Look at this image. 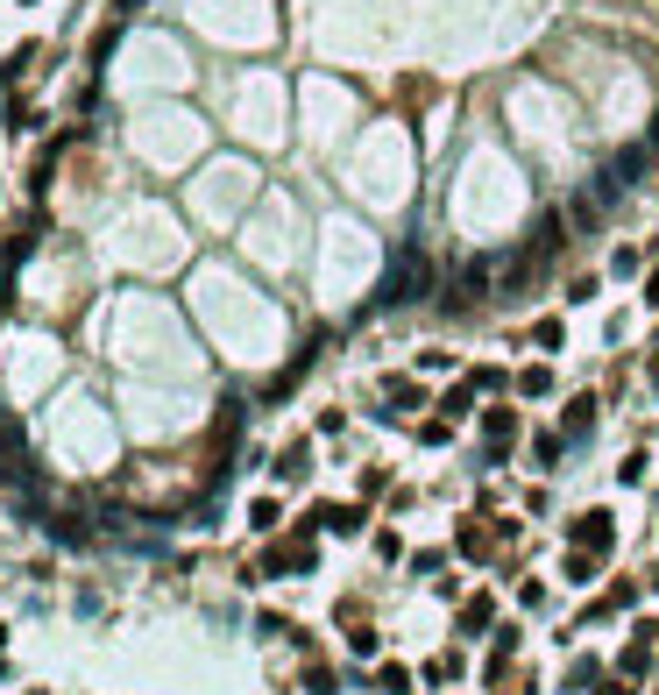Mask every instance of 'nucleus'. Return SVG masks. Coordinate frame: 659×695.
<instances>
[{
  "label": "nucleus",
  "mask_w": 659,
  "mask_h": 695,
  "mask_svg": "<svg viewBox=\"0 0 659 695\" xmlns=\"http://www.w3.org/2000/svg\"><path fill=\"white\" fill-rule=\"evenodd\" d=\"M482 440H489V454H504V447L518 440V412H511V405H489V412H482Z\"/></svg>",
  "instance_id": "obj_4"
},
{
  "label": "nucleus",
  "mask_w": 659,
  "mask_h": 695,
  "mask_svg": "<svg viewBox=\"0 0 659 695\" xmlns=\"http://www.w3.org/2000/svg\"><path fill=\"white\" fill-rule=\"evenodd\" d=\"M511 660H518V632H497V646H489V681H497Z\"/></svg>",
  "instance_id": "obj_13"
},
{
  "label": "nucleus",
  "mask_w": 659,
  "mask_h": 695,
  "mask_svg": "<svg viewBox=\"0 0 659 695\" xmlns=\"http://www.w3.org/2000/svg\"><path fill=\"white\" fill-rule=\"evenodd\" d=\"M312 525L348 539V532H362V525H369V511H362V504H319V511H312Z\"/></svg>",
  "instance_id": "obj_3"
},
{
  "label": "nucleus",
  "mask_w": 659,
  "mask_h": 695,
  "mask_svg": "<svg viewBox=\"0 0 659 695\" xmlns=\"http://www.w3.org/2000/svg\"><path fill=\"white\" fill-rule=\"evenodd\" d=\"M596 695H631V688H624V681H610V688H596Z\"/></svg>",
  "instance_id": "obj_20"
},
{
  "label": "nucleus",
  "mask_w": 659,
  "mask_h": 695,
  "mask_svg": "<svg viewBox=\"0 0 659 695\" xmlns=\"http://www.w3.org/2000/svg\"><path fill=\"white\" fill-rule=\"evenodd\" d=\"M348 653H362V660H369V653H376V632H369V625H355V632H348Z\"/></svg>",
  "instance_id": "obj_19"
},
{
  "label": "nucleus",
  "mask_w": 659,
  "mask_h": 695,
  "mask_svg": "<svg viewBox=\"0 0 659 695\" xmlns=\"http://www.w3.org/2000/svg\"><path fill=\"white\" fill-rule=\"evenodd\" d=\"M419 284H426V256H404V263L390 270V284H383V298H419Z\"/></svg>",
  "instance_id": "obj_5"
},
{
  "label": "nucleus",
  "mask_w": 659,
  "mask_h": 695,
  "mask_svg": "<svg viewBox=\"0 0 659 695\" xmlns=\"http://www.w3.org/2000/svg\"><path fill=\"white\" fill-rule=\"evenodd\" d=\"M631 596H638V582H610V589H603V596L589 603V625H596V617H610V610H624Z\"/></svg>",
  "instance_id": "obj_9"
},
{
  "label": "nucleus",
  "mask_w": 659,
  "mask_h": 695,
  "mask_svg": "<svg viewBox=\"0 0 659 695\" xmlns=\"http://www.w3.org/2000/svg\"><path fill=\"white\" fill-rule=\"evenodd\" d=\"M277 518H284V511H277V497H256V511H249V525H256V532H277Z\"/></svg>",
  "instance_id": "obj_15"
},
{
  "label": "nucleus",
  "mask_w": 659,
  "mask_h": 695,
  "mask_svg": "<svg viewBox=\"0 0 659 695\" xmlns=\"http://www.w3.org/2000/svg\"><path fill=\"white\" fill-rule=\"evenodd\" d=\"M560 433H567V440H589V433H596V398H567Z\"/></svg>",
  "instance_id": "obj_6"
},
{
  "label": "nucleus",
  "mask_w": 659,
  "mask_h": 695,
  "mask_svg": "<svg viewBox=\"0 0 659 695\" xmlns=\"http://www.w3.org/2000/svg\"><path fill=\"white\" fill-rule=\"evenodd\" d=\"M0 653H8V632H0Z\"/></svg>",
  "instance_id": "obj_23"
},
{
  "label": "nucleus",
  "mask_w": 659,
  "mask_h": 695,
  "mask_svg": "<svg viewBox=\"0 0 659 695\" xmlns=\"http://www.w3.org/2000/svg\"><path fill=\"white\" fill-rule=\"evenodd\" d=\"M596 681H603L596 660H574V667H567V688H596Z\"/></svg>",
  "instance_id": "obj_16"
},
{
  "label": "nucleus",
  "mask_w": 659,
  "mask_h": 695,
  "mask_svg": "<svg viewBox=\"0 0 659 695\" xmlns=\"http://www.w3.org/2000/svg\"><path fill=\"white\" fill-rule=\"evenodd\" d=\"M645 298H652V305H659V270H652V291H645Z\"/></svg>",
  "instance_id": "obj_22"
},
{
  "label": "nucleus",
  "mask_w": 659,
  "mask_h": 695,
  "mask_svg": "<svg viewBox=\"0 0 659 695\" xmlns=\"http://www.w3.org/2000/svg\"><path fill=\"white\" fill-rule=\"evenodd\" d=\"M468 405H475V383H454V391L440 398V412H447V419H468Z\"/></svg>",
  "instance_id": "obj_14"
},
{
  "label": "nucleus",
  "mask_w": 659,
  "mask_h": 695,
  "mask_svg": "<svg viewBox=\"0 0 659 695\" xmlns=\"http://www.w3.org/2000/svg\"><path fill=\"white\" fill-rule=\"evenodd\" d=\"M383 398H390V405H383V419H397V412H411V405H426V391H419L411 376H390V383H383Z\"/></svg>",
  "instance_id": "obj_7"
},
{
  "label": "nucleus",
  "mask_w": 659,
  "mask_h": 695,
  "mask_svg": "<svg viewBox=\"0 0 659 695\" xmlns=\"http://www.w3.org/2000/svg\"><path fill=\"white\" fill-rule=\"evenodd\" d=\"M560 440H567V433H539V440H532V454H539V469H553V461H560Z\"/></svg>",
  "instance_id": "obj_17"
},
{
  "label": "nucleus",
  "mask_w": 659,
  "mask_h": 695,
  "mask_svg": "<svg viewBox=\"0 0 659 695\" xmlns=\"http://www.w3.org/2000/svg\"><path fill=\"white\" fill-rule=\"evenodd\" d=\"M567 539H574V554H589V561H603L610 547H617V525H610V511H582L567 525Z\"/></svg>",
  "instance_id": "obj_1"
},
{
  "label": "nucleus",
  "mask_w": 659,
  "mask_h": 695,
  "mask_svg": "<svg viewBox=\"0 0 659 695\" xmlns=\"http://www.w3.org/2000/svg\"><path fill=\"white\" fill-rule=\"evenodd\" d=\"M305 469H312V447H305V440H291V447L277 454V476H284V483H305Z\"/></svg>",
  "instance_id": "obj_8"
},
{
  "label": "nucleus",
  "mask_w": 659,
  "mask_h": 695,
  "mask_svg": "<svg viewBox=\"0 0 659 695\" xmlns=\"http://www.w3.org/2000/svg\"><path fill=\"white\" fill-rule=\"evenodd\" d=\"M645 376H652V383H659V348H652V362H645Z\"/></svg>",
  "instance_id": "obj_21"
},
{
  "label": "nucleus",
  "mask_w": 659,
  "mask_h": 695,
  "mask_svg": "<svg viewBox=\"0 0 659 695\" xmlns=\"http://www.w3.org/2000/svg\"><path fill=\"white\" fill-rule=\"evenodd\" d=\"M652 639H659V625H638V632H631V646L617 653V674H624V681H638V674L652 667Z\"/></svg>",
  "instance_id": "obj_2"
},
{
  "label": "nucleus",
  "mask_w": 659,
  "mask_h": 695,
  "mask_svg": "<svg viewBox=\"0 0 659 695\" xmlns=\"http://www.w3.org/2000/svg\"><path fill=\"white\" fill-rule=\"evenodd\" d=\"M376 688H383V695H404V688H411V667H404V660H383V667H376Z\"/></svg>",
  "instance_id": "obj_12"
},
{
  "label": "nucleus",
  "mask_w": 659,
  "mask_h": 695,
  "mask_svg": "<svg viewBox=\"0 0 659 695\" xmlns=\"http://www.w3.org/2000/svg\"><path fill=\"white\" fill-rule=\"evenodd\" d=\"M489 617H497V603H489V596H468V603H461V632H468V639L489 632Z\"/></svg>",
  "instance_id": "obj_10"
},
{
  "label": "nucleus",
  "mask_w": 659,
  "mask_h": 695,
  "mask_svg": "<svg viewBox=\"0 0 659 695\" xmlns=\"http://www.w3.org/2000/svg\"><path fill=\"white\" fill-rule=\"evenodd\" d=\"M461 554H475V561L489 554V532H482V525H461Z\"/></svg>",
  "instance_id": "obj_18"
},
{
  "label": "nucleus",
  "mask_w": 659,
  "mask_h": 695,
  "mask_svg": "<svg viewBox=\"0 0 659 695\" xmlns=\"http://www.w3.org/2000/svg\"><path fill=\"white\" fill-rule=\"evenodd\" d=\"M546 391H553V369H546V362L518 369V398H546Z\"/></svg>",
  "instance_id": "obj_11"
}]
</instances>
